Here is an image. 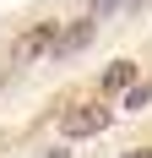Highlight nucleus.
<instances>
[{
    "instance_id": "nucleus-1",
    "label": "nucleus",
    "mask_w": 152,
    "mask_h": 158,
    "mask_svg": "<svg viewBox=\"0 0 152 158\" xmlns=\"http://www.w3.org/2000/svg\"><path fill=\"white\" fill-rule=\"evenodd\" d=\"M109 120H114V114H109L103 104H76V109L60 114V131H65V136H98Z\"/></svg>"
},
{
    "instance_id": "nucleus-2",
    "label": "nucleus",
    "mask_w": 152,
    "mask_h": 158,
    "mask_svg": "<svg viewBox=\"0 0 152 158\" xmlns=\"http://www.w3.org/2000/svg\"><path fill=\"white\" fill-rule=\"evenodd\" d=\"M54 33H60V22H38V27H27V33H22V38L11 44V65L33 60V55H44V49L54 44Z\"/></svg>"
},
{
    "instance_id": "nucleus-3",
    "label": "nucleus",
    "mask_w": 152,
    "mask_h": 158,
    "mask_svg": "<svg viewBox=\"0 0 152 158\" xmlns=\"http://www.w3.org/2000/svg\"><path fill=\"white\" fill-rule=\"evenodd\" d=\"M92 33H98V22H92V16H82V22H71L65 33H54V44H49V55H54V60H65V55H76V49L87 44Z\"/></svg>"
},
{
    "instance_id": "nucleus-4",
    "label": "nucleus",
    "mask_w": 152,
    "mask_h": 158,
    "mask_svg": "<svg viewBox=\"0 0 152 158\" xmlns=\"http://www.w3.org/2000/svg\"><path fill=\"white\" fill-rule=\"evenodd\" d=\"M130 82H136V60H114L103 71V93H125Z\"/></svg>"
},
{
    "instance_id": "nucleus-5",
    "label": "nucleus",
    "mask_w": 152,
    "mask_h": 158,
    "mask_svg": "<svg viewBox=\"0 0 152 158\" xmlns=\"http://www.w3.org/2000/svg\"><path fill=\"white\" fill-rule=\"evenodd\" d=\"M152 104V87L147 82H130V87H125V109H147Z\"/></svg>"
},
{
    "instance_id": "nucleus-6",
    "label": "nucleus",
    "mask_w": 152,
    "mask_h": 158,
    "mask_svg": "<svg viewBox=\"0 0 152 158\" xmlns=\"http://www.w3.org/2000/svg\"><path fill=\"white\" fill-rule=\"evenodd\" d=\"M120 6H125V0H92V11H87V16H92V22H109Z\"/></svg>"
},
{
    "instance_id": "nucleus-7",
    "label": "nucleus",
    "mask_w": 152,
    "mask_h": 158,
    "mask_svg": "<svg viewBox=\"0 0 152 158\" xmlns=\"http://www.w3.org/2000/svg\"><path fill=\"white\" fill-rule=\"evenodd\" d=\"M125 158H152V147H136V153H125Z\"/></svg>"
}]
</instances>
